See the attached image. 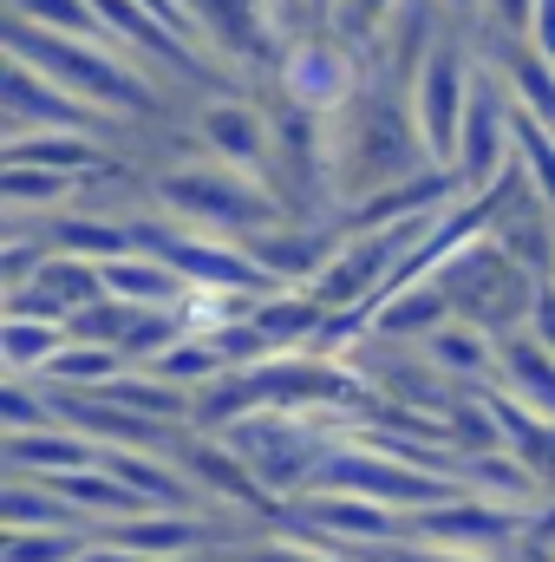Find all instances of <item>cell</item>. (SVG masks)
I'll return each instance as SVG.
<instances>
[{
  "mask_svg": "<svg viewBox=\"0 0 555 562\" xmlns=\"http://www.w3.org/2000/svg\"><path fill=\"white\" fill-rule=\"evenodd\" d=\"M418 360L424 367H438L444 380H457V386H477V380H497V334H484L477 321H444L431 340H418Z\"/></svg>",
  "mask_w": 555,
  "mask_h": 562,
  "instance_id": "cell-14",
  "label": "cell"
},
{
  "mask_svg": "<svg viewBox=\"0 0 555 562\" xmlns=\"http://www.w3.org/2000/svg\"><path fill=\"white\" fill-rule=\"evenodd\" d=\"M457 484L471 491V497H490V504H510V510H536V497H543V477L503 445V451H471L464 464H457Z\"/></svg>",
  "mask_w": 555,
  "mask_h": 562,
  "instance_id": "cell-16",
  "label": "cell"
},
{
  "mask_svg": "<svg viewBox=\"0 0 555 562\" xmlns=\"http://www.w3.org/2000/svg\"><path fill=\"white\" fill-rule=\"evenodd\" d=\"M7 164H33V170H59V177H86L99 164V144L86 132H26L7 138Z\"/></svg>",
  "mask_w": 555,
  "mask_h": 562,
  "instance_id": "cell-23",
  "label": "cell"
},
{
  "mask_svg": "<svg viewBox=\"0 0 555 562\" xmlns=\"http://www.w3.org/2000/svg\"><path fill=\"white\" fill-rule=\"evenodd\" d=\"M497 386L555 425V347L543 334H530V327L523 334H503L497 340Z\"/></svg>",
  "mask_w": 555,
  "mask_h": 562,
  "instance_id": "cell-11",
  "label": "cell"
},
{
  "mask_svg": "<svg viewBox=\"0 0 555 562\" xmlns=\"http://www.w3.org/2000/svg\"><path fill=\"white\" fill-rule=\"evenodd\" d=\"M72 340V327L66 321H39V314H7V327H0V353H7V380H39L53 360H59V347Z\"/></svg>",
  "mask_w": 555,
  "mask_h": 562,
  "instance_id": "cell-20",
  "label": "cell"
},
{
  "mask_svg": "<svg viewBox=\"0 0 555 562\" xmlns=\"http://www.w3.org/2000/svg\"><path fill=\"white\" fill-rule=\"evenodd\" d=\"M281 92L294 99V105H307V112H320V119H333V112H347L353 99H360V66H353V53L340 46V40H294L287 53H281Z\"/></svg>",
  "mask_w": 555,
  "mask_h": 562,
  "instance_id": "cell-5",
  "label": "cell"
},
{
  "mask_svg": "<svg viewBox=\"0 0 555 562\" xmlns=\"http://www.w3.org/2000/svg\"><path fill=\"white\" fill-rule=\"evenodd\" d=\"M490 26L510 33V40H530V26H536V0H490Z\"/></svg>",
  "mask_w": 555,
  "mask_h": 562,
  "instance_id": "cell-28",
  "label": "cell"
},
{
  "mask_svg": "<svg viewBox=\"0 0 555 562\" xmlns=\"http://www.w3.org/2000/svg\"><path fill=\"white\" fill-rule=\"evenodd\" d=\"M7 53L39 66L53 86H66L72 99H86L92 112H150V86H144L138 59L112 40H72V33H46L33 20H7Z\"/></svg>",
  "mask_w": 555,
  "mask_h": 562,
  "instance_id": "cell-1",
  "label": "cell"
},
{
  "mask_svg": "<svg viewBox=\"0 0 555 562\" xmlns=\"http://www.w3.org/2000/svg\"><path fill=\"white\" fill-rule=\"evenodd\" d=\"M196 144L209 164H229L242 177H269L275 164V125H262V112H249L242 99H209L196 112Z\"/></svg>",
  "mask_w": 555,
  "mask_h": 562,
  "instance_id": "cell-7",
  "label": "cell"
},
{
  "mask_svg": "<svg viewBox=\"0 0 555 562\" xmlns=\"http://www.w3.org/2000/svg\"><path fill=\"white\" fill-rule=\"evenodd\" d=\"M484 66L510 86V99H517V105H530L543 125H555V66L536 53V46H523V40L497 33V40H490V53H484Z\"/></svg>",
  "mask_w": 555,
  "mask_h": 562,
  "instance_id": "cell-15",
  "label": "cell"
},
{
  "mask_svg": "<svg viewBox=\"0 0 555 562\" xmlns=\"http://www.w3.org/2000/svg\"><path fill=\"white\" fill-rule=\"evenodd\" d=\"M7 464L20 477H59V471H92L105 464V445L72 431V425H39V431H13L7 438Z\"/></svg>",
  "mask_w": 555,
  "mask_h": 562,
  "instance_id": "cell-12",
  "label": "cell"
},
{
  "mask_svg": "<svg viewBox=\"0 0 555 562\" xmlns=\"http://www.w3.org/2000/svg\"><path fill=\"white\" fill-rule=\"evenodd\" d=\"M380 557L386 562H490V557H471V550H431V543H424V550H418V543H386Z\"/></svg>",
  "mask_w": 555,
  "mask_h": 562,
  "instance_id": "cell-29",
  "label": "cell"
},
{
  "mask_svg": "<svg viewBox=\"0 0 555 562\" xmlns=\"http://www.w3.org/2000/svg\"><path fill=\"white\" fill-rule=\"evenodd\" d=\"M46 249L53 256H79V262H118L138 249L132 223H112V216H46Z\"/></svg>",
  "mask_w": 555,
  "mask_h": 562,
  "instance_id": "cell-19",
  "label": "cell"
},
{
  "mask_svg": "<svg viewBox=\"0 0 555 562\" xmlns=\"http://www.w3.org/2000/svg\"><path fill=\"white\" fill-rule=\"evenodd\" d=\"M471 86H477V59L464 53L457 33H444L431 46V59L418 66L412 79V119H418V138L431 150V164L457 170V138H464V112H471Z\"/></svg>",
  "mask_w": 555,
  "mask_h": 562,
  "instance_id": "cell-3",
  "label": "cell"
},
{
  "mask_svg": "<svg viewBox=\"0 0 555 562\" xmlns=\"http://www.w3.org/2000/svg\"><path fill=\"white\" fill-rule=\"evenodd\" d=\"M444 321H457V301L451 288L431 276V281H399L373 301V334L380 340H431Z\"/></svg>",
  "mask_w": 555,
  "mask_h": 562,
  "instance_id": "cell-10",
  "label": "cell"
},
{
  "mask_svg": "<svg viewBox=\"0 0 555 562\" xmlns=\"http://www.w3.org/2000/svg\"><path fill=\"white\" fill-rule=\"evenodd\" d=\"M79 190V177H59V170H33V164H7L0 170V203H7V216L20 223L26 210H59L66 196Z\"/></svg>",
  "mask_w": 555,
  "mask_h": 562,
  "instance_id": "cell-24",
  "label": "cell"
},
{
  "mask_svg": "<svg viewBox=\"0 0 555 562\" xmlns=\"http://www.w3.org/2000/svg\"><path fill=\"white\" fill-rule=\"evenodd\" d=\"M0 105H7V138H26V132H86V119H92L86 99H72L66 86H53L39 66H26L13 53H7Z\"/></svg>",
  "mask_w": 555,
  "mask_h": 562,
  "instance_id": "cell-6",
  "label": "cell"
},
{
  "mask_svg": "<svg viewBox=\"0 0 555 562\" xmlns=\"http://www.w3.org/2000/svg\"><path fill=\"white\" fill-rule=\"evenodd\" d=\"M13 13H20V20H33V26H46V33L105 40V26H99V7H92V0H13Z\"/></svg>",
  "mask_w": 555,
  "mask_h": 562,
  "instance_id": "cell-26",
  "label": "cell"
},
{
  "mask_svg": "<svg viewBox=\"0 0 555 562\" xmlns=\"http://www.w3.org/2000/svg\"><path fill=\"white\" fill-rule=\"evenodd\" d=\"M438 7H444V13H451V20H464V26H471V13H477V7H484V13H490V0H438Z\"/></svg>",
  "mask_w": 555,
  "mask_h": 562,
  "instance_id": "cell-30",
  "label": "cell"
},
{
  "mask_svg": "<svg viewBox=\"0 0 555 562\" xmlns=\"http://www.w3.org/2000/svg\"><path fill=\"white\" fill-rule=\"evenodd\" d=\"M92 550V530H7L0 562H79Z\"/></svg>",
  "mask_w": 555,
  "mask_h": 562,
  "instance_id": "cell-25",
  "label": "cell"
},
{
  "mask_svg": "<svg viewBox=\"0 0 555 562\" xmlns=\"http://www.w3.org/2000/svg\"><path fill=\"white\" fill-rule=\"evenodd\" d=\"M0 419H7V438H13V431L59 425V413H53V393H39L33 380H7L0 386Z\"/></svg>",
  "mask_w": 555,
  "mask_h": 562,
  "instance_id": "cell-27",
  "label": "cell"
},
{
  "mask_svg": "<svg viewBox=\"0 0 555 562\" xmlns=\"http://www.w3.org/2000/svg\"><path fill=\"white\" fill-rule=\"evenodd\" d=\"M7 530H86V517L46 484V477H20L7 484Z\"/></svg>",
  "mask_w": 555,
  "mask_h": 562,
  "instance_id": "cell-22",
  "label": "cell"
},
{
  "mask_svg": "<svg viewBox=\"0 0 555 562\" xmlns=\"http://www.w3.org/2000/svg\"><path fill=\"white\" fill-rule=\"evenodd\" d=\"M406 537L431 543V550H471V557H490L517 537H530V510H510V504H490V497H451V504H431L406 517Z\"/></svg>",
  "mask_w": 555,
  "mask_h": 562,
  "instance_id": "cell-4",
  "label": "cell"
},
{
  "mask_svg": "<svg viewBox=\"0 0 555 562\" xmlns=\"http://www.w3.org/2000/svg\"><path fill=\"white\" fill-rule=\"evenodd\" d=\"M157 210L203 229V236H256L275 203L262 190V177H242L229 164H177L157 177Z\"/></svg>",
  "mask_w": 555,
  "mask_h": 562,
  "instance_id": "cell-2",
  "label": "cell"
},
{
  "mask_svg": "<svg viewBox=\"0 0 555 562\" xmlns=\"http://www.w3.org/2000/svg\"><path fill=\"white\" fill-rule=\"evenodd\" d=\"M307 524L320 530V543H366V550L406 543V517L373 497H353V491H314Z\"/></svg>",
  "mask_w": 555,
  "mask_h": 562,
  "instance_id": "cell-9",
  "label": "cell"
},
{
  "mask_svg": "<svg viewBox=\"0 0 555 562\" xmlns=\"http://www.w3.org/2000/svg\"><path fill=\"white\" fill-rule=\"evenodd\" d=\"M132 373V360L118 353V347H105V340H66L59 347V360L39 373L53 393H105L112 380H125Z\"/></svg>",
  "mask_w": 555,
  "mask_h": 562,
  "instance_id": "cell-21",
  "label": "cell"
},
{
  "mask_svg": "<svg viewBox=\"0 0 555 562\" xmlns=\"http://www.w3.org/2000/svg\"><path fill=\"white\" fill-rule=\"evenodd\" d=\"M105 471H112L118 484H132L150 510H196V484H190L177 464H163L157 451H125V445H105Z\"/></svg>",
  "mask_w": 555,
  "mask_h": 562,
  "instance_id": "cell-17",
  "label": "cell"
},
{
  "mask_svg": "<svg viewBox=\"0 0 555 562\" xmlns=\"http://www.w3.org/2000/svg\"><path fill=\"white\" fill-rule=\"evenodd\" d=\"M92 7H99L105 40L125 46L138 66L157 59V66H170V72H183V79H203V46H190L183 33H170L150 7H138V0H92Z\"/></svg>",
  "mask_w": 555,
  "mask_h": 562,
  "instance_id": "cell-8",
  "label": "cell"
},
{
  "mask_svg": "<svg viewBox=\"0 0 555 562\" xmlns=\"http://www.w3.org/2000/svg\"><path fill=\"white\" fill-rule=\"evenodd\" d=\"M99 281H105V294H112V301H132V307H177V301H183V288H190L170 262H157L150 249H132V256L105 262Z\"/></svg>",
  "mask_w": 555,
  "mask_h": 562,
  "instance_id": "cell-18",
  "label": "cell"
},
{
  "mask_svg": "<svg viewBox=\"0 0 555 562\" xmlns=\"http://www.w3.org/2000/svg\"><path fill=\"white\" fill-rule=\"evenodd\" d=\"M99 537L118 543V550H132L138 562H177L203 543V524H196V510H144V517L105 524Z\"/></svg>",
  "mask_w": 555,
  "mask_h": 562,
  "instance_id": "cell-13",
  "label": "cell"
}]
</instances>
